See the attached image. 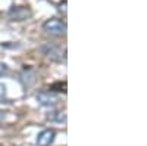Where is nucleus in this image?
<instances>
[{
	"label": "nucleus",
	"mask_w": 147,
	"mask_h": 146,
	"mask_svg": "<svg viewBox=\"0 0 147 146\" xmlns=\"http://www.w3.org/2000/svg\"><path fill=\"white\" fill-rule=\"evenodd\" d=\"M32 15V12L28 6H12L7 12V16L12 21H25Z\"/></svg>",
	"instance_id": "nucleus-2"
},
{
	"label": "nucleus",
	"mask_w": 147,
	"mask_h": 146,
	"mask_svg": "<svg viewBox=\"0 0 147 146\" xmlns=\"http://www.w3.org/2000/svg\"><path fill=\"white\" fill-rule=\"evenodd\" d=\"M2 120H3V112L0 111V121H2Z\"/></svg>",
	"instance_id": "nucleus-7"
},
{
	"label": "nucleus",
	"mask_w": 147,
	"mask_h": 146,
	"mask_svg": "<svg viewBox=\"0 0 147 146\" xmlns=\"http://www.w3.org/2000/svg\"><path fill=\"white\" fill-rule=\"evenodd\" d=\"M6 94V87L3 86V84H0V99H3Z\"/></svg>",
	"instance_id": "nucleus-6"
},
{
	"label": "nucleus",
	"mask_w": 147,
	"mask_h": 146,
	"mask_svg": "<svg viewBox=\"0 0 147 146\" xmlns=\"http://www.w3.org/2000/svg\"><path fill=\"white\" fill-rule=\"evenodd\" d=\"M7 72V67H6V64H3V62H0V75H3V74H6Z\"/></svg>",
	"instance_id": "nucleus-5"
},
{
	"label": "nucleus",
	"mask_w": 147,
	"mask_h": 146,
	"mask_svg": "<svg viewBox=\"0 0 147 146\" xmlns=\"http://www.w3.org/2000/svg\"><path fill=\"white\" fill-rule=\"evenodd\" d=\"M56 137V131L53 128H46L37 136V146H50Z\"/></svg>",
	"instance_id": "nucleus-3"
},
{
	"label": "nucleus",
	"mask_w": 147,
	"mask_h": 146,
	"mask_svg": "<svg viewBox=\"0 0 147 146\" xmlns=\"http://www.w3.org/2000/svg\"><path fill=\"white\" fill-rule=\"evenodd\" d=\"M56 101H57V97L52 92H40L37 94V102L43 106H53Z\"/></svg>",
	"instance_id": "nucleus-4"
},
{
	"label": "nucleus",
	"mask_w": 147,
	"mask_h": 146,
	"mask_svg": "<svg viewBox=\"0 0 147 146\" xmlns=\"http://www.w3.org/2000/svg\"><path fill=\"white\" fill-rule=\"evenodd\" d=\"M43 30L52 35H63L66 33V24L57 18H52L43 24Z\"/></svg>",
	"instance_id": "nucleus-1"
}]
</instances>
